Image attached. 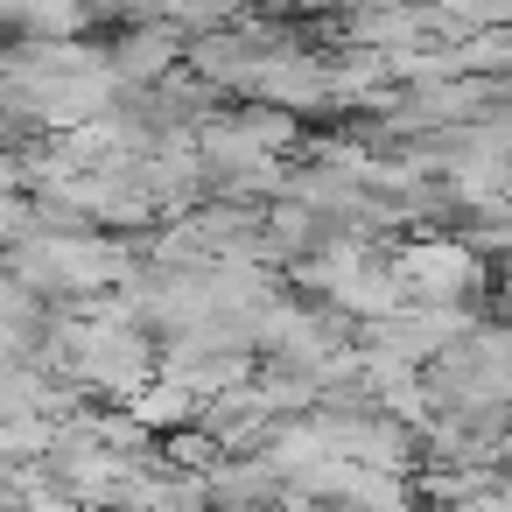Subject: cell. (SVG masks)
<instances>
[{
    "mask_svg": "<svg viewBox=\"0 0 512 512\" xmlns=\"http://www.w3.org/2000/svg\"><path fill=\"white\" fill-rule=\"evenodd\" d=\"M141 267H134V253L127 246H113V239H92V232H43L36 246H22L15 253V281L22 288H43V295H99V288H127Z\"/></svg>",
    "mask_w": 512,
    "mask_h": 512,
    "instance_id": "6da1fadb",
    "label": "cell"
},
{
    "mask_svg": "<svg viewBox=\"0 0 512 512\" xmlns=\"http://www.w3.org/2000/svg\"><path fill=\"white\" fill-rule=\"evenodd\" d=\"M393 267H400L407 295L435 302V309H463L477 295V281H484V260H477L470 239H414V246L393 253Z\"/></svg>",
    "mask_w": 512,
    "mask_h": 512,
    "instance_id": "7a4b0ae2",
    "label": "cell"
},
{
    "mask_svg": "<svg viewBox=\"0 0 512 512\" xmlns=\"http://www.w3.org/2000/svg\"><path fill=\"white\" fill-rule=\"evenodd\" d=\"M470 337H477L470 309H435V302H414L386 323H365V351H386L400 365H435V358L463 351Z\"/></svg>",
    "mask_w": 512,
    "mask_h": 512,
    "instance_id": "3957f363",
    "label": "cell"
},
{
    "mask_svg": "<svg viewBox=\"0 0 512 512\" xmlns=\"http://www.w3.org/2000/svg\"><path fill=\"white\" fill-rule=\"evenodd\" d=\"M323 428H330V456L358 463V470H386V477H407L414 470V428L379 414V407H323Z\"/></svg>",
    "mask_w": 512,
    "mask_h": 512,
    "instance_id": "277c9868",
    "label": "cell"
},
{
    "mask_svg": "<svg viewBox=\"0 0 512 512\" xmlns=\"http://www.w3.org/2000/svg\"><path fill=\"white\" fill-rule=\"evenodd\" d=\"M120 512H211V477H183V470H169V463H148V470L127 484Z\"/></svg>",
    "mask_w": 512,
    "mask_h": 512,
    "instance_id": "5b68a950",
    "label": "cell"
},
{
    "mask_svg": "<svg viewBox=\"0 0 512 512\" xmlns=\"http://www.w3.org/2000/svg\"><path fill=\"white\" fill-rule=\"evenodd\" d=\"M176 29L169 22H148V29H134V36H120L113 43V78L127 85V92H141V85H155V78H169V64H176Z\"/></svg>",
    "mask_w": 512,
    "mask_h": 512,
    "instance_id": "8992f818",
    "label": "cell"
},
{
    "mask_svg": "<svg viewBox=\"0 0 512 512\" xmlns=\"http://www.w3.org/2000/svg\"><path fill=\"white\" fill-rule=\"evenodd\" d=\"M127 414H134L148 435H183V428H197V421H204V400H197V386H190V379L162 372V379H155Z\"/></svg>",
    "mask_w": 512,
    "mask_h": 512,
    "instance_id": "52a82bcc",
    "label": "cell"
},
{
    "mask_svg": "<svg viewBox=\"0 0 512 512\" xmlns=\"http://www.w3.org/2000/svg\"><path fill=\"white\" fill-rule=\"evenodd\" d=\"M22 512H85V505H78V498H64V491L50 484V491H43V498H29Z\"/></svg>",
    "mask_w": 512,
    "mask_h": 512,
    "instance_id": "ba28073f",
    "label": "cell"
},
{
    "mask_svg": "<svg viewBox=\"0 0 512 512\" xmlns=\"http://www.w3.org/2000/svg\"><path fill=\"white\" fill-rule=\"evenodd\" d=\"M505 288H512V281H505Z\"/></svg>",
    "mask_w": 512,
    "mask_h": 512,
    "instance_id": "9c48e42d",
    "label": "cell"
}]
</instances>
